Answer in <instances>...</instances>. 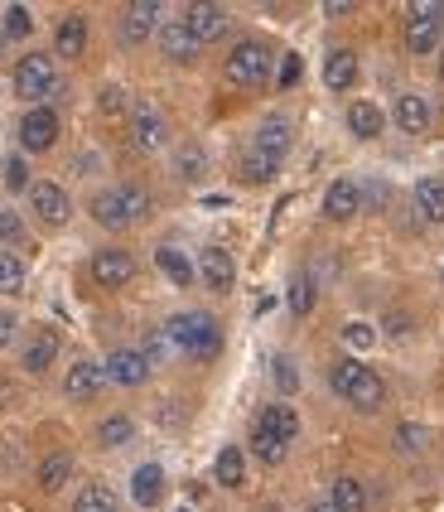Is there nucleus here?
<instances>
[{"label": "nucleus", "instance_id": "obj_1", "mask_svg": "<svg viewBox=\"0 0 444 512\" xmlns=\"http://www.w3.org/2000/svg\"><path fill=\"white\" fill-rule=\"evenodd\" d=\"M165 339L179 358H198V363H213L222 348V329L213 314L203 310H184V314H169L165 319Z\"/></svg>", "mask_w": 444, "mask_h": 512}, {"label": "nucleus", "instance_id": "obj_2", "mask_svg": "<svg viewBox=\"0 0 444 512\" xmlns=\"http://www.w3.org/2000/svg\"><path fill=\"white\" fill-rule=\"evenodd\" d=\"M329 387L348 401L353 411H377V406L387 401V382L367 368L362 358H338L329 372Z\"/></svg>", "mask_w": 444, "mask_h": 512}, {"label": "nucleus", "instance_id": "obj_3", "mask_svg": "<svg viewBox=\"0 0 444 512\" xmlns=\"http://www.w3.org/2000/svg\"><path fill=\"white\" fill-rule=\"evenodd\" d=\"M87 213H92L107 232H121V228H131V223H140V218L150 213V194H145L140 184H116V189L92 194Z\"/></svg>", "mask_w": 444, "mask_h": 512}, {"label": "nucleus", "instance_id": "obj_4", "mask_svg": "<svg viewBox=\"0 0 444 512\" xmlns=\"http://www.w3.org/2000/svg\"><path fill=\"white\" fill-rule=\"evenodd\" d=\"M444 39V5L440 0H416L406 10V49L411 54H435Z\"/></svg>", "mask_w": 444, "mask_h": 512}, {"label": "nucleus", "instance_id": "obj_5", "mask_svg": "<svg viewBox=\"0 0 444 512\" xmlns=\"http://www.w3.org/2000/svg\"><path fill=\"white\" fill-rule=\"evenodd\" d=\"M58 68L49 54H25L20 63H15V92L25 97V102H34V107H44V97H54L58 92Z\"/></svg>", "mask_w": 444, "mask_h": 512}, {"label": "nucleus", "instance_id": "obj_6", "mask_svg": "<svg viewBox=\"0 0 444 512\" xmlns=\"http://www.w3.org/2000/svg\"><path fill=\"white\" fill-rule=\"evenodd\" d=\"M227 83L232 87H266L271 83V49L261 39H247L227 54Z\"/></svg>", "mask_w": 444, "mask_h": 512}, {"label": "nucleus", "instance_id": "obj_7", "mask_svg": "<svg viewBox=\"0 0 444 512\" xmlns=\"http://www.w3.org/2000/svg\"><path fill=\"white\" fill-rule=\"evenodd\" d=\"M25 199H29L34 218H39L44 228H68V218H73V199H68V189H63V184H54V179H34Z\"/></svg>", "mask_w": 444, "mask_h": 512}, {"label": "nucleus", "instance_id": "obj_8", "mask_svg": "<svg viewBox=\"0 0 444 512\" xmlns=\"http://www.w3.org/2000/svg\"><path fill=\"white\" fill-rule=\"evenodd\" d=\"M290 145H295V126H290V116H261L256 121V136H251V155H261V160H271L280 165L285 155H290Z\"/></svg>", "mask_w": 444, "mask_h": 512}, {"label": "nucleus", "instance_id": "obj_9", "mask_svg": "<svg viewBox=\"0 0 444 512\" xmlns=\"http://www.w3.org/2000/svg\"><path fill=\"white\" fill-rule=\"evenodd\" d=\"M87 276L102 285V290H121V285L136 281V256L126 252V247H102V252H92V261H87Z\"/></svg>", "mask_w": 444, "mask_h": 512}, {"label": "nucleus", "instance_id": "obj_10", "mask_svg": "<svg viewBox=\"0 0 444 512\" xmlns=\"http://www.w3.org/2000/svg\"><path fill=\"white\" fill-rule=\"evenodd\" d=\"M58 141V112L54 107H29L20 116V155H44Z\"/></svg>", "mask_w": 444, "mask_h": 512}, {"label": "nucleus", "instance_id": "obj_11", "mask_svg": "<svg viewBox=\"0 0 444 512\" xmlns=\"http://www.w3.org/2000/svg\"><path fill=\"white\" fill-rule=\"evenodd\" d=\"M131 141H136L140 150H160V145L169 141V121L155 102H136V107H131Z\"/></svg>", "mask_w": 444, "mask_h": 512}, {"label": "nucleus", "instance_id": "obj_12", "mask_svg": "<svg viewBox=\"0 0 444 512\" xmlns=\"http://www.w3.org/2000/svg\"><path fill=\"white\" fill-rule=\"evenodd\" d=\"M160 0H136V5H126V15H121V39L126 44H145V39H155L160 34Z\"/></svg>", "mask_w": 444, "mask_h": 512}, {"label": "nucleus", "instance_id": "obj_13", "mask_svg": "<svg viewBox=\"0 0 444 512\" xmlns=\"http://www.w3.org/2000/svg\"><path fill=\"white\" fill-rule=\"evenodd\" d=\"M102 368H107V382H116V387H145L150 358H145L140 348H116V353L102 358Z\"/></svg>", "mask_w": 444, "mask_h": 512}, {"label": "nucleus", "instance_id": "obj_14", "mask_svg": "<svg viewBox=\"0 0 444 512\" xmlns=\"http://www.w3.org/2000/svg\"><path fill=\"white\" fill-rule=\"evenodd\" d=\"M102 387H107V368H102V358H78V363L68 368V377H63L68 401H92Z\"/></svg>", "mask_w": 444, "mask_h": 512}, {"label": "nucleus", "instance_id": "obj_15", "mask_svg": "<svg viewBox=\"0 0 444 512\" xmlns=\"http://www.w3.org/2000/svg\"><path fill=\"white\" fill-rule=\"evenodd\" d=\"M179 20L189 25V34H194L203 49H208V44H218L222 34L232 29V20H227V10H222V5H189Z\"/></svg>", "mask_w": 444, "mask_h": 512}, {"label": "nucleus", "instance_id": "obj_16", "mask_svg": "<svg viewBox=\"0 0 444 512\" xmlns=\"http://www.w3.org/2000/svg\"><path fill=\"white\" fill-rule=\"evenodd\" d=\"M391 121H396L406 136H425V131L435 126V107H430L420 92H401L396 107H391Z\"/></svg>", "mask_w": 444, "mask_h": 512}, {"label": "nucleus", "instance_id": "obj_17", "mask_svg": "<svg viewBox=\"0 0 444 512\" xmlns=\"http://www.w3.org/2000/svg\"><path fill=\"white\" fill-rule=\"evenodd\" d=\"M358 208H362L358 179H333L329 194H324V218L329 223H348V218H358Z\"/></svg>", "mask_w": 444, "mask_h": 512}, {"label": "nucleus", "instance_id": "obj_18", "mask_svg": "<svg viewBox=\"0 0 444 512\" xmlns=\"http://www.w3.org/2000/svg\"><path fill=\"white\" fill-rule=\"evenodd\" d=\"M198 276H203V285L208 290H232V281H237V261H232V252L227 247H203V256H198Z\"/></svg>", "mask_w": 444, "mask_h": 512}, {"label": "nucleus", "instance_id": "obj_19", "mask_svg": "<svg viewBox=\"0 0 444 512\" xmlns=\"http://www.w3.org/2000/svg\"><path fill=\"white\" fill-rule=\"evenodd\" d=\"M155 39H160V54H165L169 63H194L198 49H203L194 34H189V25H184V20H165Z\"/></svg>", "mask_w": 444, "mask_h": 512}, {"label": "nucleus", "instance_id": "obj_20", "mask_svg": "<svg viewBox=\"0 0 444 512\" xmlns=\"http://www.w3.org/2000/svg\"><path fill=\"white\" fill-rule=\"evenodd\" d=\"M256 430H261V435H271V440H280V445H290V440L300 435V416H295L285 401H271V406L256 416Z\"/></svg>", "mask_w": 444, "mask_h": 512}, {"label": "nucleus", "instance_id": "obj_21", "mask_svg": "<svg viewBox=\"0 0 444 512\" xmlns=\"http://www.w3.org/2000/svg\"><path fill=\"white\" fill-rule=\"evenodd\" d=\"M353 83H358V54L353 49H329V58H324V87L329 92H348Z\"/></svg>", "mask_w": 444, "mask_h": 512}, {"label": "nucleus", "instance_id": "obj_22", "mask_svg": "<svg viewBox=\"0 0 444 512\" xmlns=\"http://www.w3.org/2000/svg\"><path fill=\"white\" fill-rule=\"evenodd\" d=\"M348 131H353L358 141H377V136L387 131V112H382L377 102H348Z\"/></svg>", "mask_w": 444, "mask_h": 512}, {"label": "nucleus", "instance_id": "obj_23", "mask_svg": "<svg viewBox=\"0 0 444 512\" xmlns=\"http://www.w3.org/2000/svg\"><path fill=\"white\" fill-rule=\"evenodd\" d=\"M131 498H136V508H155L165 498V469L160 464H140L131 474Z\"/></svg>", "mask_w": 444, "mask_h": 512}, {"label": "nucleus", "instance_id": "obj_24", "mask_svg": "<svg viewBox=\"0 0 444 512\" xmlns=\"http://www.w3.org/2000/svg\"><path fill=\"white\" fill-rule=\"evenodd\" d=\"M54 358H58V334L44 329V334H34V339L25 343V358H20V363H25L29 377H44V372L54 368Z\"/></svg>", "mask_w": 444, "mask_h": 512}, {"label": "nucleus", "instance_id": "obj_25", "mask_svg": "<svg viewBox=\"0 0 444 512\" xmlns=\"http://www.w3.org/2000/svg\"><path fill=\"white\" fill-rule=\"evenodd\" d=\"M87 49V20L83 15H68V20H58L54 29V54L58 58H83Z\"/></svg>", "mask_w": 444, "mask_h": 512}, {"label": "nucleus", "instance_id": "obj_26", "mask_svg": "<svg viewBox=\"0 0 444 512\" xmlns=\"http://www.w3.org/2000/svg\"><path fill=\"white\" fill-rule=\"evenodd\" d=\"M333 512H367V488H362L358 474H338L329 488Z\"/></svg>", "mask_w": 444, "mask_h": 512}, {"label": "nucleus", "instance_id": "obj_27", "mask_svg": "<svg viewBox=\"0 0 444 512\" xmlns=\"http://www.w3.org/2000/svg\"><path fill=\"white\" fill-rule=\"evenodd\" d=\"M155 266H160V276H165L169 285H179V290L194 285V261L179 252V247H155Z\"/></svg>", "mask_w": 444, "mask_h": 512}, {"label": "nucleus", "instance_id": "obj_28", "mask_svg": "<svg viewBox=\"0 0 444 512\" xmlns=\"http://www.w3.org/2000/svg\"><path fill=\"white\" fill-rule=\"evenodd\" d=\"M411 203H416L420 223H444V179H420Z\"/></svg>", "mask_w": 444, "mask_h": 512}, {"label": "nucleus", "instance_id": "obj_29", "mask_svg": "<svg viewBox=\"0 0 444 512\" xmlns=\"http://www.w3.org/2000/svg\"><path fill=\"white\" fill-rule=\"evenodd\" d=\"M213 479L222 488H242L247 484V455L237 450V445H222L218 459H213Z\"/></svg>", "mask_w": 444, "mask_h": 512}, {"label": "nucleus", "instance_id": "obj_30", "mask_svg": "<svg viewBox=\"0 0 444 512\" xmlns=\"http://www.w3.org/2000/svg\"><path fill=\"white\" fill-rule=\"evenodd\" d=\"M34 479H39V488H44V493H58V488L73 479V455H63V450H58V455L39 459V474H34Z\"/></svg>", "mask_w": 444, "mask_h": 512}, {"label": "nucleus", "instance_id": "obj_31", "mask_svg": "<svg viewBox=\"0 0 444 512\" xmlns=\"http://www.w3.org/2000/svg\"><path fill=\"white\" fill-rule=\"evenodd\" d=\"M174 174L184 179V184H198L203 174H208V150L203 145H179V155H174Z\"/></svg>", "mask_w": 444, "mask_h": 512}, {"label": "nucleus", "instance_id": "obj_32", "mask_svg": "<svg viewBox=\"0 0 444 512\" xmlns=\"http://www.w3.org/2000/svg\"><path fill=\"white\" fill-rule=\"evenodd\" d=\"M391 445H396L401 455H425V450H430V426H420V421H401V426L391 430Z\"/></svg>", "mask_w": 444, "mask_h": 512}, {"label": "nucleus", "instance_id": "obj_33", "mask_svg": "<svg viewBox=\"0 0 444 512\" xmlns=\"http://www.w3.org/2000/svg\"><path fill=\"white\" fill-rule=\"evenodd\" d=\"M136 440V421L131 416H107L102 426H97V445L102 450H121V445H131Z\"/></svg>", "mask_w": 444, "mask_h": 512}, {"label": "nucleus", "instance_id": "obj_34", "mask_svg": "<svg viewBox=\"0 0 444 512\" xmlns=\"http://www.w3.org/2000/svg\"><path fill=\"white\" fill-rule=\"evenodd\" d=\"M285 305H290L295 319H309V310L319 305V285H314V276H295V281H290V295H285Z\"/></svg>", "mask_w": 444, "mask_h": 512}, {"label": "nucleus", "instance_id": "obj_35", "mask_svg": "<svg viewBox=\"0 0 444 512\" xmlns=\"http://www.w3.org/2000/svg\"><path fill=\"white\" fill-rule=\"evenodd\" d=\"M73 512H116V493L107 484H87V488H78Z\"/></svg>", "mask_w": 444, "mask_h": 512}, {"label": "nucleus", "instance_id": "obj_36", "mask_svg": "<svg viewBox=\"0 0 444 512\" xmlns=\"http://www.w3.org/2000/svg\"><path fill=\"white\" fill-rule=\"evenodd\" d=\"M25 276H29L25 261L5 247V252H0V290H5V295H20V290H25Z\"/></svg>", "mask_w": 444, "mask_h": 512}, {"label": "nucleus", "instance_id": "obj_37", "mask_svg": "<svg viewBox=\"0 0 444 512\" xmlns=\"http://www.w3.org/2000/svg\"><path fill=\"white\" fill-rule=\"evenodd\" d=\"M29 29H34L29 5H5V10H0V34H5V39H29Z\"/></svg>", "mask_w": 444, "mask_h": 512}, {"label": "nucleus", "instance_id": "obj_38", "mask_svg": "<svg viewBox=\"0 0 444 512\" xmlns=\"http://www.w3.org/2000/svg\"><path fill=\"white\" fill-rule=\"evenodd\" d=\"M97 107H102L107 116H131V92H126L121 83H107L102 87V97H97Z\"/></svg>", "mask_w": 444, "mask_h": 512}, {"label": "nucleus", "instance_id": "obj_39", "mask_svg": "<svg viewBox=\"0 0 444 512\" xmlns=\"http://www.w3.org/2000/svg\"><path fill=\"white\" fill-rule=\"evenodd\" d=\"M251 455L261 459V464H280V459L290 455V445H280V440H271V435L251 430Z\"/></svg>", "mask_w": 444, "mask_h": 512}, {"label": "nucleus", "instance_id": "obj_40", "mask_svg": "<svg viewBox=\"0 0 444 512\" xmlns=\"http://www.w3.org/2000/svg\"><path fill=\"white\" fill-rule=\"evenodd\" d=\"M29 160L25 155H5V189H15V194H29Z\"/></svg>", "mask_w": 444, "mask_h": 512}, {"label": "nucleus", "instance_id": "obj_41", "mask_svg": "<svg viewBox=\"0 0 444 512\" xmlns=\"http://www.w3.org/2000/svg\"><path fill=\"white\" fill-rule=\"evenodd\" d=\"M343 343H348L353 353H367V348L377 343V329H372L367 319H353V324H343Z\"/></svg>", "mask_w": 444, "mask_h": 512}, {"label": "nucleus", "instance_id": "obj_42", "mask_svg": "<svg viewBox=\"0 0 444 512\" xmlns=\"http://www.w3.org/2000/svg\"><path fill=\"white\" fill-rule=\"evenodd\" d=\"M280 165H271V160H261V155H251L247 150V160H242V179L247 184H266V179H276Z\"/></svg>", "mask_w": 444, "mask_h": 512}, {"label": "nucleus", "instance_id": "obj_43", "mask_svg": "<svg viewBox=\"0 0 444 512\" xmlns=\"http://www.w3.org/2000/svg\"><path fill=\"white\" fill-rule=\"evenodd\" d=\"M140 353L150 358V368H155V363H165L169 353H174V348H169V339H165V329H150V334H145V343H140Z\"/></svg>", "mask_w": 444, "mask_h": 512}, {"label": "nucleus", "instance_id": "obj_44", "mask_svg": "<svg viewBox=\"0 0 444 512\" xmlns=\"http://www.w3.org/2000/svg\"><path fill=\"white\" fill-rule=\"evenodd\" d=\"M0 242H25V218L15 213V208H0Z\"/></svg>", "mask_w": 444, "mask_h": 512}, {"label": "nucleus", "instance_id": "obj_45", "mask_svg": "<svg viewBox=\"0 0 444 512\" xmlns=\"http://www.w3.org/2000/svg\"><path fill=\"white\" fill-rule=\"evenodd\" d=\"M300 68H305V63H300V54H285V58H280V68H276V83L280 87H295V83H300Z\"/></svg>", "mask_w": 444, "mask_h": 512}, {"label": "nucleus", "instance_id": "obj_46", "mask_svg": "<svg viewBox=\"0 0 444 512\" xmlns=\"http://www.w3.org/2000/svg\"><path fill=\"white\" fill-rule=\"evenodd\" d=\"M15 334H20V314L0 310V348H10V343H15Z\"/></svg>", "mask_w": 444, "mask_h": 512}, {"label": "nucleus", "instance_id": "obj_47", "mask_svg": "<svg viewBox=\"0 0 444 512\" xmlns=\"http://www.w3.org/2000/svg\"><path fill=\"white\" fill-rule=\"evenodd\" d=\"M276 382H280V392H285V397L295 392V382H300V377H295V363H290V358H276Z\"/></svg>", "mask_w": 444, "mask_h": 512}, {"label": "nucleus", "instance_id": "obj_48", "mask_svg": "<svg viewBox=\"0 0 444 512\" xmlns=\"http://www.w3.org/2000/svg\"><path fill=\"white\" fill-rule=\"evenodd\" d=\"M73 170H83V174L97 170V150H87V155H78V165H73Z\"/></svg>", "mask_w": 444, "mask_h": 512}, {"label": "nucleus", "instance_id": "obj_49", "mask_svg": "<svg viewBox=\"0 0 444 512\" xmlns=\"http://www.w3.org/2000/svg\"><path fill=\"white\" fill-rule=\"evenodd\" d=\"M348 10H353L348 0H329V5H324V15H333V20H338V15H348Z\"/></svg>", "mask_w": 444, "mask_h": 512}, {"label": "nucleus", "instance_id": "obj_50", "mask_svg": "<svg viewBox=\"0 0 444 512\" xmlns=\"http://www.w3.org/2000/svg\"><path fill=\"white\" fill-rule=\"evenodd\" d=\"M305 512H333V503H309Z\"/></svg>", "mask_w": 444, "mask_h": 512}, {"label": "nucleus", "instance_id": "obj_51", "mask_svg": "<svg viewBox=\"0 0 444 512\" xmlns=\"http://www.w3.org/2000/svg\"><path fill=\"white\" fill-rule=\"evenodd\" d=\"M440 87H444V49H440Z\"/></svg>", "mask_w": 444, "mask_h": 512}, {"label": "nucleus", "instance_id": "obj_52", "mask_svg": "<svg viewBox=\"0 0 444 512\" xmlns=\"http://www.w3.org/2000/svg\"><path fill=\"white\" fill-rule=\"evenodd\" d=\"M0 54H5V34H0Z\"/></svg>", "mask_w": 444, "mask_h": 512}]
</instances>
